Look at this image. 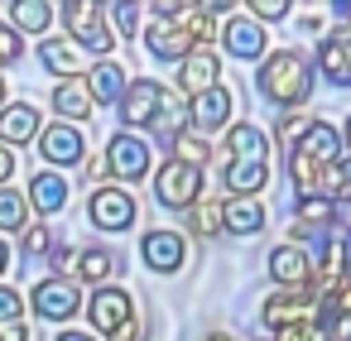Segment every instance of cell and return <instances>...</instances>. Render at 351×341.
<instances>
[{
    "label": "cell",
    "mask_w": 351,
    "mask_h": 341,
    "mask_svg": "<svg viewBox=\"0 0 351 341\" xmlns=\"http://www.w3.org/2000/svg\"><path fill=\"white\" fill-rule=\"evenodd\" d=\"M25 255H29V260H34V255H49V226L25 231Z\"/></svg>",
    "instance_id": "40"
},
{
    "label": "cell",
    "mask_w": 351,
    "mask_h": 341,
    "mask_svg": "<svg viewBox=\"0 0 351 341\" xmlns=\"http://www.w3.org/2000/svg\"><path fill=\"white\" fill-rule=\"evenodd\" d=\"M87 317H92V327L101 331V336H116L125 322H135V307H130V293L125 288H97L92 293V303H87Z\"/></svg>",
    "instance_id": "6"
},
{
    "label": "cell",
    "mask_w": 351,
    "mask_h": 341,
    "mask_svg": "<svg viewBox=\"0 0 351 341\" xmlns=\"http://www.w3.org/2000/svg\"><path fill=\"white\" fill-rule=\"evenodd\" d=\"M188 116H193V125H197V135H212V130H221L226 121H231V92L217 82L212 92H202V97H193V106H188Z\"/></svg>",
    "instance_id": "16"
},
{
    "label": "cell",
    "mask_w": 351,
    "mask_h": 341,
    "mask_svg": "<svg viewBox=\"0 0 351 341\" xmlns=\"http://www.w3.org/2000/svg\"><path fill=\"white\" fill-rule=\"evenodd\" d=\"M106 173H111V168H106V159H92V164H87V178H92V183H97V178H106Z\"/></svg>",
    "instance_id": "45"
},
{
    "label": "cell",
    "mask_w": 351,
    "mask_h": 341,
    "mask_svg": "<svg viewBox=\"0 0 351 341\" xmlns=\"http://www.w3.org/2000/svg\"><path fill=\"white\" fill-rule=\"evenodd\" d=\"M173 159H178V164H193V168H202V164L212 159V144H207V135H178V140H173Z\"/></svg>",
    "instance_id": "33"
},
{
    "label": "cell",
    "mask_w": 351,
    "mask_h": 341,
    "mask_svg": "<svg viewBox=\"0 0 351 341\" xmlns=\"http://www.w3.org/2000/svg\"><path fill=\"white\" fill-rule=\"evenodd\" d=\"M39 63H44L49 73H58L63 82H73V77L82 73V58H77V44H73V39H44V44H39Z\"/></svg>",
    "instance_id": "23"
},
{
    "label": "cell",
    "mask_w": 351,
    "mask_h": 341,
    "mask_svg": "<svg viewBox=\"0 0 351 341\" xmlns=\"http://www.w3.org/2000/svg\"><path fill=\"white\" fill-rule=\"evenodd\" d=\"M25 221H29V202L0 188V231H25Z\"/></svg>",
    "instance_id": "32"
},
{
    "label": "cell",
    "mask_w": 351,
    "mask_h": 341,
    "mask_svg": "<svg viewBox=\"0 0 351 341\" xmlns=\"http://www.w3.org/2000/svg\"><path fill=\"white\" fill-rule=\"evenodd\" d=\"M5 264H10V250H5V245H0V274H5Z\"/></svg>",
    "instance_id": "51"
},
{
    "label": "cell",
    "mask_w": 351,
    "mask_h": 341,
    "mask_svg": "<svg viewBox=\"0 0 351 341\" xmlns=\"http://www.w3.org/2000/svg\"><path fill=\"white\" fill-rule=\"evenodd\" d=\"M0 101H5V82H0Z\"/></svg>",
    "instance_id": "53"
},
{
    "label": "cell",
    "mask_w": 351,
    "mask_h": 341,
    "mask_svg": "<svg viewBox=\"0 0 351 341\" xmlns=\"http://www.w3.org/2000/svg\"><path fill=\"white\" fill-rule=\"evenodd\" d=\"M317 173H322L317 159H308V154H298V149L289 154V178L298 183V192H313V188H317Z\"/></svg>",
    "instance_id": "35"
},
{
    "label": "cell",
    "mask_w": 351,
    "mask_h": 341,
    "mask_svg": "<svg viewBox=\"0 0 351 341\" xmlns=\"http://www.w3.org/2000/svg\"><path fill=\"white\" fill-rule=\"evenodd\" d=\"M337 221L351 231V197H346V202H337Z\"/></svg>",
    "instance_id": "47"
},
{
    "label": "cell",
    "mask_w": 351,
    "mask_h": 341,
    "mask_svg": "<svg viewBox=\"0 0 351 341\" xmlns=\"http://www.w3.org/2000/svg\"><path fill=\"white\" fill-rule=\"evenodd\" d=\"M188 125H193V116H188V106H178V101H164V111L154 116V135H159V144L164 149H173V140L178 135H188Z\"/></svg>",
    "instance_id": "27"
},
{
    "label": "cell",
    "mask_w": 351,
    "mask_h": 341,
    "mask_svg": "<svg viewBox=\"0 0 351 341\" xmlns=\"http://www.w3.org/2000/svg\"><path fill=\"white\" fill-rule=\"evenodd\" d=\"M116 264H121V260H116L111 250L92 245V250H82V255H77V264H73V269H77V274H82L87 283H106V279L116 274Z\"/></svg>",
    "instance_id": "29"
},
{
    "label": "cell",
    "mask_w": 351,
    "mask_h": 341,
    "mask_svg": "<svg viewBox=\"0 0 351 341\" xmlns=\"http://www.w3.org/2000/svg\"><path fill=\"white\" fill-rule=\"evenodd\" d=\"M188 226L197 236H217L221 231V202H193L188 207Z\"/></svg>",
    "instance_id": "34"
},
{
    "label": "cell",
    "mask_w": 351,
    "mask_h": 341,
    "mask_svg": "<svg viewBox=\"0 0 351 341\" xmlns=\"http://www.w3.org/2000/svg\"><path fill=\"white\" fill-rule=\"evenodd\" d=\"M317 68L332 87H351V29H332L317 44Z\"/></svg>",
    "instance_id": "11"
},
{
    "label": "cell",
    "mask_w": 351,
    "mask_h": 341,
    "mask_svg": "<svg viewBox=\"0 0 351 341\" xmlns=\"http://www.w3.org/2000/svg\"><path fill=\"white\" fill-rule=\"evenodd\" d=\"M145 44H149V53H154L159 63H183V58L197 49V44H193L173 20H154V25L145 29Z\"/></svg>",
    "instance_id": "14"
},
{
    "label": "cell",
    "mask_w": 351,
    "mask_h": 341,
    "mask_svg": "<svg viewBox=\"0 0 351 341\" xmlns=\"http://www.w3.org/2000/svg\"><path fill=\"white\" fill-rule=\"evenodd\" d=\"M313 288H274L269 298H265V307H260V317H265V327L269 331H279V327H289V322H303V312L313 307Z\"/></svg>",
    "instance_id": "10"
},
{
    "label": "cell",
    "mask_w": 351,
    "mask_h": 341,
    "mask_svg": "<svg viewBox=\"0 0 351 341\" xmlns=\"http://www.w3.org/2000/svg\"><path fill=\"white\" fill-rule=\"evenodd\" d=\"M10 15H15V25H20V29L44 34V29H49V20H53V5H44V0H15Z\"/></svg>",
    "instance_id": "30"
},
{
    "label": "cell",
    "mask_w": 351,
    "mask_h": 341,
    "mask_svg": "<svg viewBox=\"0 0 351 341\" xmlns=\"http://www.w3.org/2000/svg\"><path fill=\"white\" fill-rule=\"evenodd\" d=\"M341 144L351 149V116H346V125H341Z\"/></svg>",
    "instance_id": "50"
},
{
    "label": "cell",
    "mask_w": 351,
    "mask_h": 341,
    "mask_svg": "<svg viewBox=\"0 0 351 341\" xmlns=\"http://www.w3.org/2000/svg\"><path fill=\"white\" fill-rule=\"evenodd\" d=\"M25 53V44H20V34L10 29V25H0V63H15Z\"/></svg>",
    "instance_id": "38"
},
{
    "label": "cell",
    "mask_w": 351,
    "mask_h": 341,
    "mask_svg": "<svg viewBox=\"0 0 351 341\" xmlns=\"http://www.w3.org/2000/svg\"><path fill=\"white\" fill-rule=\"evenodd\" d=\"M111 341H140V327H135V322H125V327H121Z\"/></svg>",
    "instance_id": "46"
},
{
    "label": "cell",
    "mask_w": 351,
    "mask_h": 341,
    "mask_svg": "<svg viewBox=\"0 0 351 341\" xmlns=\"http://www.w3.org/2000/svg\"><path fill=\"white\" fill-rule=\"evenodd\" d=\"M111 15H116V25H121V34L130 39V34H135V25H140V5H116Z\"/></svg>",
    "instance_id": "41"
},
{
    "label": "cell",
    "mask_w": 351,
    "mask_h": 341,
    "mask_svg": "<svg viewBox=\"0 0 351 341\" xmlns=\"http://www.w3.org/2000/svg\"><path fill=\"white\" fill-rule=\"evenodd\" d=\"M154 197H159L164 207H173V212H188L193 202H202V168L169 159V164L154 173Z\"/></svg>",
    "instance_id": "2"
},
{
    "label": "cell",
    "mask_w": 351,
    "mask_h": 341,
    "mask_svg": "<svg viewBox=\"0 0 351 341\" xmlns=\"http://www.w3.org/2000/svg\"><path fill=\"white\" fill-rule=\"evenodd\" d=\"M87 216H92V226H101V231H125V226L135 221V197H130L125 188H97L92 202H87Z\"/></svg>",
    "instance_id": "7"
},
{
    "label": "cell",
    "mask_w": 351,
    "mask_h": 341,
    "mask_svg": "<svg viewBox=\"0 0 351 341\" xmlns=\"http://www.w3.org/2000/svg\"><path fill=\"white\" fill-rule=\"evenodd\" d=\"M313 121L317 116H308V111H289V116H279V125H274V140L279 144H289V154L303 144V135L313 130Z\"/></svg>",
    "instance_id": "31"
},
{
    "label": "cell",
    "mask_w": 351,
    "mask_h": 341,
    "mask_svg": "<svg viewBox=\"0 0 351 341\" xmlns=\"http://www.w3.org/2000/svg\"><path fill=\"white\" fill-rule=\"evenodd\" d=\"M10 168H15V159H10V149H5V144H0V183L10 178Z\"/></svg>",
    "instance_id": "44"
},
{
    "label": "cell",
    "mask_w": 351,
    "mask_h": 341,
    "mask_svg": "<svg viewBox=\"0 0 351 341\" xmlns=\"http://www.w3.org/2000/svg\"><path fill=\"white\" fill-rule=\"evenodd\" d=\"M20 312H25V298H20L15 288L0 283V327H5V322H20Z\"/></svg>",
    "instance_id": "36"
},
{
    "label": "cell",
    "mask_w": 351,
    "mask_h": 341,
    "mask_svg": "<svg viewBox=\"0 0 351 341\" xmlns=\"http://www.w3.org/2000/svg\"><path fill=\"white\" fill-rule=\"evenodd\" d=\"M293 221H298L303 231H322V226L337 221V202H332V197H317V192H298V202H293Z\"/></svg>",
    "instance_id": "26"
},
{
    "label": "cell",
    "mask_w": 351,
    "mask_h": 341,
    "mask_svg": "<svg viewBox=\"0 0 351 341\" xmlns=\"http://www.w3.org/2000/svg\"><path fill=\"white\" fill-rule=\"evenodd\" d=\"M63 25H68L73 44L92 49V53H111V29H106V10L101 5H92V0H68Z\"/></svg>",
    "instance_id": "3"
},
{
    "label": "cell",
    "mask_w": 351,
    "mask_h": 341,
    "mask_svg": "<svg viewBox=\"0 0 351 341\" xmlns=\"http://www.w3.org/2000/svg\"><path fill=\"white\" fill-rule=\"evenodd\" d=\"M260 341H274V336H260Z\"/></svg>",
    "instance_id": "54"
},
{
    "label": "cell",
    "mask_w": 351,
    "mask_h": 341,
    "mask_svg": "<svg viewBox=\"0 0 351 341\" xmlns=\"http://www.w3.org/2000/svg\"><path fill=\"white\" fill-rule=\"evenodd\" d=\"M53 111H58V116H68V121H87V116L97 111V101H92L87 82H82V77H73V82H58V87H53Z\"/></svg>",
    "instance_id": "24"
},
{
    "label": "cell",
    "mask_w": 351,
    "mask_h": 341,
    "mask_svg": "<svg viewBox=\"0 0 351 341\" xmlns=\"http://www.w3.org/2000/svg\"><path fill=\"white\" fill-rule=\"evenodd\" d=\"M221 154H226V164H265V130L260 125H231Z\"/></svg>",
    "instance_id": "20"
},
{
    "label": "cell",
    "mask_w": 351,
    "mask_h": 341,
    "mask_svg": "<svg viewBox=\"0 0 351 341\" xmlns=\"http://www.w3.org/2000/svg\"><path fill=\"white\" fill-rule=\"evenodd\" d=\"M82 307V298H77V283L73 279H44V283H34V312L39 317H49V322H68L73 312Z\"/></svg>",
    "instance_id": "8"
},
{
    "label": "cell",
    "mask_w": 351,
    "mask_h": 341,
    "mask_svg": "<svg viewBox=\"0 0 351 341\" xmlns=\"http://www.w3.org/2000/svg\"><path fill=\"white\" fill-rule=\"evenodd\" d=\"M39 135V106H29V101H20V106H5L0 111V144H29Z\"/></svg>",
    "instance_id": "18"
},
{
    "label": "cell",
    "mask_w": 351,
    "mask_h": 341,
    "mask_svg": "<svg viewBox=\"0 0 351 341\" xmlns=\"http://www.w3.org/2000/svg\"><path fill=\"white\" fill-rule=\"evenodd\" d=\"M265 178H269L265 164H226V188H231L236 197H255V192L265 188Z\"/></svg>",
    "instance_id": "28"
},
{
    "label": "cell",
    "mask_w": 351,
    "mask_h": 341,
    "mask_svg": "<svg viewBox=\"0 0 351 341\" xmlns=\"http://www.w3.org/2000/svg\"><path fill=\"white\" fill-rule=\"evenodd\" d=\"M269 274H274L279 288H313V264H308V255L293 240L269 250Z\"/></svg>",
    "instance_id": "13"
},
{
    "label": "cell",
    "mask_w": 351,
    "mask_h": 341,
    "mask_svg": "<svg viewBox=\"0 0 351 341\" xmlns=\"http://www.w3.org/2000/svg\"><path fill=\"white\" fill-rule=\"evenodd\" d=\"M217 73H221V58H217L212 49H193V53L183 58V68H178V87H183L188 97H202V92L217 87Z\"/></svg>",
    "instance_id": "15"
},
{
    "label": "cell",
    "mask_w": 351,
    "mask_h": 341,
    "mask_svg": "<svg viewBox=\"0 0 351 341\" xmlns=\"http://www.w3.org/2000/svg\"><path fill=\"white\" fill-rule=\"evenodd\" d=\"M265 226V207L260 197H231L221 207V231H236V236H255Z\"/></svg>",
    "instance_id": "22"
},
{
    "label": "cell",
    "mask_w": 351,
    "mask_h": 341,
    "mask_svg": "<svg viewBox=\"0 0 351 341\" xmlns=\"http://www.w3.org/2000/svg\"><path fill=\"white\" fill-rule=\"evenodd\" d=\"M337 15L346 20V29H351V0H337Z\"/></svg>",
    "instance_id": "48"
},
{
    "label": "cell",
    "mask_w": 351,
    "mask_h": 341,
    "mask_svg": "<svg viewBox=\"0 0 351 341\" xmlns=\"http://www.w3.org/2000/svg\"><path fill=\"white\" fill-rule=\"evenodd\" d=\"M164 101H169V92L154 82V77H140V82H130L125 87V97H121V121L135 130V125H154V116L164 111Z\"/></svg>",
    "instance_id": "5"
},
{
    "label": "cell",
    "mask_w": 351,
    "mask_h": 341,
    "mask_svg": "<svg viewBox=\"0 0 351 341\" xmlns=\"http://www.w3.org/2000/svg\"><path fill=\"white\" fill-rule=\"evenodd\" d=\"M73 264H77V260H73V250H68V245H58V250H53V269H63V274H68Z\"/></svg>",
    "instance_id": "43"
},
{
    "label": "cell",
    "mask_w": 351,
    "mask_h": 341,
    "mask_svg": "<svg viewBox=\"0 0 351 341\" xmlns=\"http://www.w3.org/2000/svg\"><path fill=\"white\" fill-rule=\"evenodd\" d=\"M125 87H130V82H125V68H121V63H111V58H106V63H97V68H92V77H87V92H92V101H97V106H121Z\"/></svg>",
    "instance_id": "19"
},
{
    "label": "cell",
    "mask_w": 351,
    "mask_h": 341,
    "mask_svg": "<svg viewBox=\"0 0 351 341\" xmlns=\"http://www.w3.org/2000/svg\"><path fill=\"white\" fill-rule=\"evenodd\" d=\"M58 341H92V336H87V331H63Z\"/></svg>",
    "instance_id": "49"
},
{
    "label": "cell",
    "mask_w": 351,
    "mask_h": 341,
    "mask_svg": "<svg viewBox=\"0 0 351 341\" xmlns=\"http://www.w3.org/2000/svg\"><path fill=\"white\" fill-rule=\"evenodd\" d=\"M25 202H34V212L53 216V212H63V202H68V183H63L58 173H34V178H29V197H25Z\"/></svg>",
    "instance_id": "25"
},
{
    "label": "cell",
    "mask_w": 351,
    "mask_h": 341,
    "mask_svg": "<svg viewBox=\"0 0 351 341\" xmlns=\"http://www.w3.org/2000/svg\"><path fill=\"white\" fill-rule=\"evenodd\" d=\"M207 341H236V336H226V331H212V336H207Z\"/></svg>",
    "instance_id": "52"
},
{
    "label": "cell",
    "mask_w": 351,
    "mask_h": 341,
    "mask_svg": "<svg viewBox=\"0 0 351 341\" xmlns=\"http://www.w3.org/2000/svg\"><path fill=\"white\" fill-rule=\"evenodd\" d=\"M0 341H29L25 322H5V327H0Z\"/></svg>",
    "instance_id": "42"
},
{
    "label": "cell",
    "mask_w": 351,
    "mask_h": 341,
    "mask_svg": "<svg viewBox=\"0 0 351 341\" xmlns=\"http://www.w3.org/2000/svg\"><path fill=\"white\" fill-rule=\"evenodd\" d=\"M140 255H145V264H149V269L173 274V269H183L188 245H183V236H178V231H149V236L140 240Z\"/></svg>",
    "instance_id": "12"
},
{
    "label": "cell",
    "mask_w": 351,
    "mask_h": 341,
    "mask_svg": "<svg viewBox=\"0 0 351 341\" xmlns=\"http://www.w3.org/2000/svg\"><path fill=\"white\" fill-rule=\"evenodd\" d=\"M274 341H317V327L313 322H289L274 331Z\"/></svg>",
    "instance_id": "39"
},
{
    "label": "cell",
    "mask_w": 351,
    "mask_h": 341,
    "mask_svg": "<svg viewBox=\"0 0 351 341\" xmlns=\"http://www.w3.org/2000/svg\"><path fill=\"white\" fill-rule=\"evenodd\" d=\"M289 15V0H250V20H284Z\"/></svg>",
    "instance_id": "37"
},
{
    "label": "cell",
    "mask_w": 351,
    "mask_h": 341,
    "mask_svg": "<svg viewBox=\"0 0 351 341\" xmlns=\"http://www.w3.org/2000/svg\"><path fill=\"white\" fill-rule=\"evenodd\" d=\"M298 154L317 159L322 168H327V164H337V159H341V130H337V125H327V121H313V130L303 135Z\"/></svg>",
    "instance_id": "21"
},
{
    "label": "cell",
    "mask_w": 351,
    "mask_h": 341,
    "mask_svg": "<svg viewBox=\"0 0 351 341\" xmlns=\"http://www.w3.org/2000/svg\"><path fill=\"white\" fill-rule=\"evenodd\" d=\"M106 168H111L121 183H140V178L149 173V144H145L140 135H130V130L111 135V144H106Z\"/></svg>",
    "instance_id": "4"
},
{
    "label": "cell",
    "mask_w": 351,
    "mask_h": 341,
    "mask_svg": "<svg viewBox=\"0 0 351 341\" xmlns=\"http://www.w3.org/2000/svg\"><path fill=\"white\" fill-rule=\"evenodd\" d=\"M260 92H265V101H274L284 116L289 111H298L308 97H313V68H308V58L298 53V49H279V53H265L260 58Z\"/></svg>",
    "instance_id": "1"
},
{
    "label": "cell",
    "mask_w": 351,
    "mask_h": 341,
    "mask_svg": "<svg viewBox=\"0 0 351 341\" xmlns=\"http://www.w3.org/2000/svg\"><path fill=\"white\" fill-rule=\"evenodd\" d=\"M82 130L77 125H49L44 130V140H39V154L49 159V164H82Z\"/></svg>",
    "instance_id": "17"
},
{
    "label": "cell",
    "mask_w": 351,
    "mask_h": 341,
    "mask_svg": "<svg viewBox=\"0 0 351 341\" xmlns=\"http://www.w3.org/2000/svg\"><path fill=\"white\" fill-rule=\"evenodd\" d=\"M221 44H226L231 58L255 63V58H265V25H255L250 15H231V20L221 25Z\"/></svg>",
    "instance_id": "9"
}]
</instances>
